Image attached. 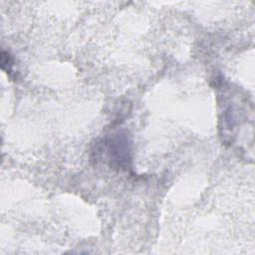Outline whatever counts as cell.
<instances>
[{"instance_id": "cell-1", "label": "cell", "mask_w": 255, "mask_h": 255, "mask_svg": "<svg viewBox=\"0 0 255 255\" xmlns=\"http://www.w3.org/2000/svg\"><path fill=\"white\" fill-rule=\"evenodd\" d=\"M96 155L103 154L112 168L128 170L131 165L132 140L127 131H118L96 144Z\"/></svg>"}, {"instance_id": "cell-2", "label": "cell", "mask_w": 255, "mask_h": 255, "mask_svg": "<svg viewBox=\"0 0 255 255\" xmlns=\"http://www.w3.org/2000/svg\"><path fill=\"white\" fill-rule=\"evenodd\" d=\"M1 68L2 70L10 77V78H15V72L13 70L14 67V59L11 56L9 52L2 51L1 55Z\"/></svg>"}]
</instances>
